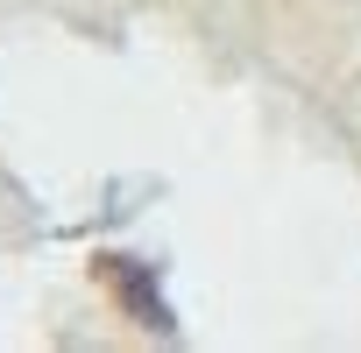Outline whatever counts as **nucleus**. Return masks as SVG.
<instances>
[{"mask_svg":"<svg viewBox=\"0 0 361 353\" xmlns=\"http://www.w3.org/2000/svg\"><path fill=\"white\" fill-rule=\"evenodd\" d=\"M99 283H106V290H114L149 332H170V304L156 297V276H149V269H135L128 255H99Z\"/></svg>","mask_w":361,"mask_h":353,"instance_id":"f257e3e1","label":"nucleus"}]
</instances>
